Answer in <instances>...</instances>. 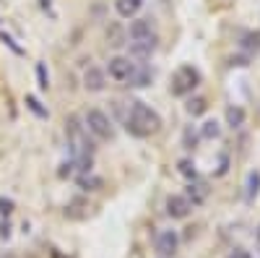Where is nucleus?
I'll return each instance as SVG.
<instances>
[{
    "label": "nucleus",
    "instance_id": "1",
    "mask_svg": "<svg viewBox=\"0 0 260 258\" xmlns=\"http://www.w3.org/2000/svg\"><path fill=\"white\" fill-rule=\"evenodd\" d=\"M125 131L133 138H148L161 131V118L146 102H130V110L125 115Z\"/></svg>",
    "mask_w": 260,
    "mask_h": 258
},
{
    "label": "nucleus",
    "instance_id": "2",
    "mask_svg": "<svg viewBox=\"0 0 260 258\" xmlns=\"http://www.w3.org/2000/svg\"><path fill=\"white\" fill-rule=\"evenodd\" d=\"M65 138H68V146H71V159H81V157H91L94 154V144L89 138V128L83 125V120L78 115L65 118Z\"/></svg>",
    "mask_w": 260,
    "mask_h": 258
},
{
    "label": "nucleus",
    "instance_id": "3",
    "mask_svg": "<svg viewBox=\"0 0 260 258\" xmlns=\"http://www.w3.org/2000/svg\"><path fill=\"white\" fill-rule=\"evenodd\" d=\"M201 83V71L195 66H180L175 71V76H172V83H169V92L172 97H187L192 94L195 89H198Z\"/></svg>",
    "mask_w": 260,
    "mask_h": 258
},
{
    "label": "nucleus",
    "instance_id": "4",
    "mask_svg": "<svg viewBox=\"0 0 260 258\" xmlns=\"http://www.w3.org/2000/svg\"><path fill=\"white\" fill-rule=\"evenodd\" d=\"M83 125L89 128V133L96 136L99 141H112L115 138V125H112L110 115H104L96 107H91V110L83 115Z\"/></svg>",
    "mask_w": 260,
    "mask_h": 258
},
{
    "label": "nucleus",
    "instance_id": "5",
    "mask_svg": "<svg viewBox=\"0 0 260 258\" xmlns=\"http://www.w3.org/2000/svg\"><path fill=\"white\" fill-rule=\"evenodd\" d=\"M127 39L130 42H159L154 21H151V18H136V21H130Z\"/></svg>",
    "mask_w": 260,
    "mask_h": 258
},
{
    "label": "nucleus",
    "instance_id": "6",
    "mask_svg": "<svg viewBox=\"0 0 260 258\" xmlns=\"http://www.w3.org/2000/svg\"><path fill=\"white\" fill-rule=\"evenodd\" d=\"M133 71H136V63L130 58H125V55H115V58H110V63H107V73H110V78H115V81H127Z\"/></svg>",
    "mask_w": 260,
    "mask_h": 258
},
{
    "label": "nucleus",
    "instance_id": "7",
    "mask_svg": "<svg viewBox=\"0 0 260 258\" xmlns=\"http://www.w3.org/2000/svg\"><path fill=\"white\" fill-rule=\"evenodd\" d=\"M177 245H180V235L175 230H161L156 235V253L161 258H169L177 253Z\"/></svg>",
    "mask_w": 260,
    "mask_h": 258
},
{
    "label": "nucleus",
    "instance_id": "8",
    "mask_svg": "<svg viewBox=\"0 0 260 258\" xmlns=\"http://www.w3.org/2000/svg\"><path fill=\"white\" fill-rule=\"evenodd\" d=\"M190 211H192V204L187 201V196L175 193V196L167 198V214L172 219H185V217H190Z\"/></svg>",
    "mask_w": 260,
    "mask_h": 258
},
{
    "label": "nucleus",
    "instance_id": "9",
    "mask_svg": "<svg viewBox=\"0 0 260 258\" xmlns=\"http://www.w3.org/2000/svg\"><path fill=\"white\" fill-rule=\"evenodd\" d=\"M83 86L89 92H102L104 86H107V78H104V71L96 68V66H89L83 73Z\"/></svg>",
    "mask_w": 260,
    "mask_h": 258
},
{
    "label": "nucleus",
    "instance_id": "10",
    "mask_svg": "<svg viewBox=\"0 0 260 258\" xmlns=\"http://www.w3.org/2000/svg\"><path fill=\"white\" fill-rule=\"evenodd\" d=\"M159 42H130V60H148Z\"/></svg>",
    "mask_w": 260,
    "mask_h": 258
},
{
    "label": "nucleus",
    "instance_id": "11",
    "mask_svg": "<svg viewBox=\"0 0 260 258\" xmlns=\"http://www.w3.org/2000/svg\"><path fill=\"white\" fill-rule=\"evenodd\" d=\"M151 78H154V73H151L146 66H138V63H136V71L130 73L127 86H133V89H143V86H148V83H151Z\"/></svg>",
    "mask_w": 260,
    "mask_h": 258
},
{
    "label": "nucleus",
    "instance_id": "12",
    "mask_svg": "<svg viewBox=\"0 0 260 258\" xmlns=\"http://www.w3.org/2000/svg\"><path fill=\"white\" fill-rule=\"evenodd\" d=\"M89 204H86L83 198H73L68 206H65V217H68V219H86V217H89Z\"/></svg>",
    "mask_w": 260,
    "mask_h": 258
},
{
    "label": "nucleus",
    "instance_id": "13",
    "mask_svg": "<svg viewBox=\"0 0 260 258\" xmlns=\"http://www.w3.org/2000/svg\"><path fill=\"white\" fill-rule=\"evenodd\" d=\"M143 8V0H115V11L122 18H133L138 16V11Z\"/></svg>",
    "mask_w": 260,
    "mask_h": 258
},
{
    "label": "nucleus",
    "instance_id": "14",
    "mask_svg": "<svg viewBox=\"0 0 260 258\" xmlns=\"http://www.w3.org/2000/svg\"><path fill=\"white\" fill-rule=\"evenodd\" d=\"M206 198H208V188H206L203 183H190V185H187V201H190L192 206H201Z\"/></svg>",
    "mask_w": 260,
    "mask_h": 258
},
{
    "label": "nucleus",
    "instance_id": "15",
    "mask_svg": "<svg viewBox=\"0 0 260 258\" xmlns=\"http://www.w3.org/2000/svg\"><path fill=\"white\" fill-rule=\"evenodd\" d=\"M257 193H260V172L252 169L250 175H247V185H245V201L252 204L257 198Z\"/></svg>",
    "mask_w": 260,
    "mask_h": 258
},
{
    "label": "nucleus",
    "instance_id": "16",
    "mask_svg": "<svg viewBox=\"0 0 260 258\" xmlns=\"http://www.w3.org/2000/svg\"><path fill=\"white\" fill-rule=\"evenodd\" d=\"M245 110L240 104H232L229 110H226V123H229V128H242L245 125Z\"/></svg>",
    "mask_w": 260,
    "mask_h": 258
},
{
    "label": "nucleus",
    "instance_id": "17",
    "mask_svg": "<svg viewBox=\"0 0 260 258\" xmlns=\"http://www.w3.org/2000/svg\"><path fill=\"white\" fill-rule=\"evenodd\" d=\"M102 185H104V180H102L99 175H91V172H86V175H81V178H78V188H81V190L94 193V190H99Z\"/></svg>",
    "mask_w": 260,
    "mask_h": 258
},
{
    "label": "nucleus",
    "instance_id": "18",
    "mask_svg": "<svg viewBox=\"0 0 260 258\" xmlns=\"http://www.w3.org/2000/svg\"><path fill=\"white\" fill-rule=\"evenodd\" d=\"M185 110H187V115L198 118V115H203V112L208 110V102H206L203 97H190L187 104H185Z\"/></svg>",
    "mask_w": 260,
    "mask_h": 258
},
{
    "label": "nucleus",
    "instance_id": "19",
    "mask_svg": "<svg viewBox=\"0 0 260 258\" xmlns=\"http://www.w3.org/2000/svg\"><path fill=\"white\" fill-rule=\"evenodd\" d=\"M219 136H221V128H219V123H216V120H206L201 125V138L213 141V138H219Z\"/></svg>",
    "mask_w": 260,
    "mask_h": 258
},
{
    "label": "nucleus",
    "instance_id": "20",
    "mask_svg": "<svg viewBox=\"0 0 260 258\" xmlns=\"http://www.w3.org/2000/svg\"><path fill=\"white\" fill-rule=\"evenodd\" d=\"M240 45H242L247 52H257V50H260V32H247V34L242 37Z\"/></svg>",
    "mask_w": 260,
    "mask_h": 258
},
{
    "label": "nucleus",
    "instance_id": "21",
    "mask_svg": "<svg viewBox=\"0 0 260 258\" xmlns=\"http://www.w3.org/2000/svg\"><path fill=\"white\" fill-rule=\"evenodd\" d=\"M26 107H29V110H31L37 118H50V112L45 110V107H42V102H39L34 94H26Z\"/></svg>",
    "mask_w": 260,
    "mask_h": 258
},
{
    "label": "nucleus",
    "instance_id": "22",
    "mask_svg": "<svg viewBox=\"0 0 260 258\" xmlns=\"http://www.w3.org/2000/svg\"><path fill=\"white\" fill-rule=\"evenodd\" d=\"M107 39H110L112 47H122L125 45V32L120 26H112V29H107Z\"/></svg>",
    "mask_w": 260,
    "mask_h": 258
},
{
    "label": "nucleus",
    "instance_id": "23",
    "mask_svg": "<svg viewBox=\"0 0 260 258\" xmlns=\"http://www.w3.org/2000/svg\"><path fill=\"white\" fill-rule=\"evenodd\" d=\"M180 172H182V175L185 178H190V180H195V178H198V169H195V164L190 162V159H180Z\"/></svg>",
    "mask_w": 260,
    "mask_h": 258
},
{
    "label": "nucleus",
    "instance_id": "24",
    "mask_svg": "<svg viewBox=\"0 0 260 258\" xmlns=\"http://www.w3.org/2000/svg\"><path fill=\"white\" fill-rule=\"evenodd\" d=\"M37 78H39V89L47 92V89H50V76H47V71H45V66H42V63H37Z\"/></svg>",
    "mask_w": 260,
    "mask_h": 258
},
{
    "label": "nucleus",
    "instance_id": "25",
    "mask_svg": "<svg viewBox=\"0 0 260 258\" xmlns=\"http://www.w3.org/2000/svg\"><path fill=\"white\" fill-rule=\"evenodd\" d=\"M195 141H198V136L192 133V128H187L185 136H182V146H185V149H192V146H195Z\"/></svg>",
    "mask_w": 260,
    "mask_h": 258
},
{
    "label": "nucleus",
    "instance_id": "26",
    "mask_svg": "<svg viewBox=\"0 0 260 258\" xmlns=\"http://www.w3.org/2000/svg\"><path fill=\"white\" fill-rule=\"evenodd\" d=\"M229 258H250V255H247V253H245V250H234V253H232V255H229Z\"/></svg>",
    "mask_w": 260,
    "mask_h": 258
},
{
    "label": "nucleus",
    "instance_id": "27",
    "mask_svg": "<svg viewBox=\"0 0 260 258\" xmlns=\"http://www.w3.org/2000/svg\"><path fill=\"white\" fill-rule=\"evenodd\" d=\"M50 258H65V255H62L60 250H52V253H50Z\"/></svg>",
    "mask_w": 260,
    "mask_h": 258
},
{
    "label": "nucleus",
    "instance_id": "28",
    "mask_svg": "<svg viewBox=\"0 0 260 258\" xmlns=\"http://www.w3.org/2000/svg\"><path fill=\"white\" fill-rule=\"evenodd\" d=\"M6 258H16V255H11V253H8V255H6Z\"/></svg>",
    "mask_w": 260,
    "mask_h": 258
}]
</instances>
